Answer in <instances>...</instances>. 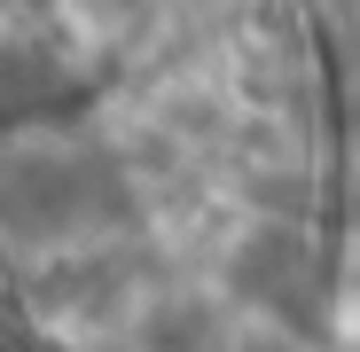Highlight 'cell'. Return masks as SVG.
<instances>
[{
	"instance_id": "obj_1",
	"label": "cell",
	"mask_w": 360,
	"mask_h": 352,
	"mask_svg": "<svg viewBox=\"0 0 360 352\" xmlns=\"http://www.w3.org/2000/svg\"><path fill=\"white\" fill-rule=\"evenodd\" d=\"M94 102V79L79 63H63L47 39H8L0 47V133L24 126H63Z\"/></svg>"
}]
</instances>
